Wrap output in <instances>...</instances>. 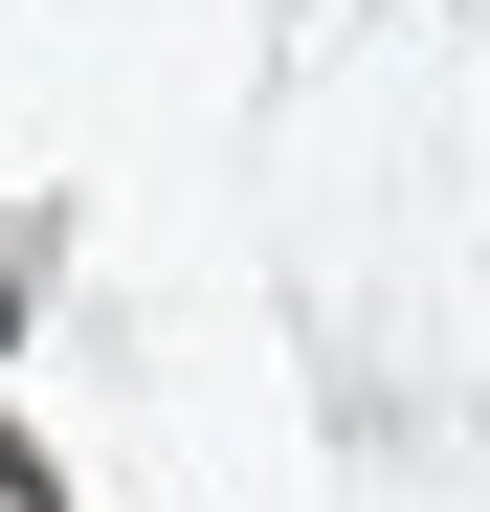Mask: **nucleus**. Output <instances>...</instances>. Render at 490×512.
I'll list each match as a JSON object with an SVG mask.
<instances>
[{
	"instance_id": "1",
	"label": "nucleus",
	"mask_w": 490,
	"mask_h": 512,
	"mask_svg": "<svg viewBox=\"0 0 490 512\" xmlns=\"http://www.w3.org/2000/svg\"><path fill=\"white\" fill-rule=\"evenodd\" d=\"M0 512H67V490H45V468H23V446H0Z\"/></svg>"
}]
</instances>
